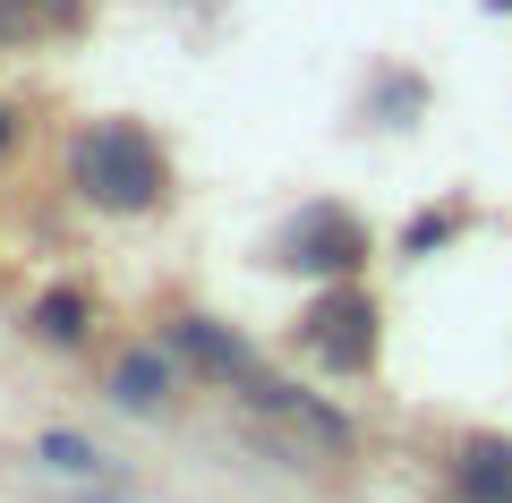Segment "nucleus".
I'll use <instances>...</instances> for the list:
<instances>
[{"mask_svg":"<svg viewBox=\"0 0 512 503\" xmlns=\"http://www.w3.org/2000/svg\"><path fill=\"white\" fill-rule=\"evenodd\" d=\"M35 452H43V461L60 469V478H103V469H111V452H94L86 435H43Z\"/></svg>","mask_w":512,"mask_h":503,"instance_id":"nucleus-8","label":"nucleus"},{"mask_svg":"<svg viewBox=\"0 0 512 503\" xmlns=\"http://www.w3.org/2000/svg\"><path fill=\"white\" fill-rule=\"evenodd\" d=\"M86 324H94V307L77 299V290H52V299H35V333H43V342H86Z\"/></svg>","mask_w":512,"mask_h":503,"instance_id":"nucleus-7","label":"nucleus"},{"mask_svg":"<svg viewBox=\"0 0 512 503\" xmlns=\"http://www.w3.org/2000/svg\"><path fill=\"white\" fill-rule=\"evenodd\" d=\"M9 137H18V111H9V103H0V145H9Z\"/></svg>","mask_w":512,"mask_h":503,"instance_id":"nucleus-10","label":"nucleus"},{"mask_svg":"<svg viewBox=\"0 0 512 503\" xmlns=\"http://www.w3.org/2000/svg\"><path fill=\"white\" fill-rule=\"evenodd\" d=\"M461 222H470V205H436V214H419V222L402 231V256H436L444 239L461 231Z\"/></svg>","mask_w":512,"mask_h":503,"instance_id":"nucleus-9","label":"nucleus"},{"mask_svg":"<svg viewBox=\"0 0 512 503\" xmlns=\"http://www.w3.org/2000/svg\"><path fill=\"white\" fill-rule=\"evenodd\" d=\"M111 401L120 410H171V367L154 359V350H137V359H120V376H111Z\"/></svg>","mask_w":512,"mask_h":503,"instance_id":"nucleus-6","label":"nucleus"},{"mask_svg":"<svg viewBox=\"0 0 512 503\" xmlns=\"http://www.w3.org/2000/svg\"><path fill=\"white\" fill-rule=\"evenodd\" d=\"M171 350H180L197 376H222V384H248L256 376V350L239 342V333H222L214 316H180V324H171Z\"/></svg>","mask_w":512,"mask_h":503,"instance_id":"nucleus-4","label":"nucleus"},{"mask_svg":"<svg viewBox=\"0 0 512 503\" xmlns=\"http://www.w3.org/2000/svg\"><path fill=\"white\" fill-rule=\"evenodd\" d=\"M69 180H77V197L111 205V214H154L163 188H171V162H163V145H154L146 128L103 120V128H86V137L69 145Z\"/></svg>","mask_w":512,"mask_h":503,"instance_id":"nucleus-1","label":"nucleus"},{"mask_svg":"<svg viewBox=\"0 0 512 503\" xmlns=\"http://www.w3.org/2000/svg\"><path fill=\"white\" fill-rule=\"evenodd\" d=\"M274 265H291V273H325V282L359 273V265H367V231H359V214H342V205H308V214H291V231L274 239Z\"/></svg>","mask_w":512,"mask_h":503,"instance_id":"nucleus-3","label":"nucleus"},{"mask_svg":"<svg viewBox=\"0 0 512 503\" xmlns=\"http://www.w3.org/2000/svg\"><path fill=\"white\" fill-rule=\"evenodd\" d=\"M299 350H308L316 367H333V376H367V367H376V307H367L359 290H325V299L299 316Z\"/></svg>","mask_w":512,"mask_h":503,"instance_id":"nucleus-2","label":"nucleus"},{"mask_svg":"<svg viewBox=\"0 0 512 503\" xmlns=\"http://www.w3.org/2000/svg\"><path fill=\"white\" fill-rule=\"evenodd\" d=\"M461 495L470 503H512V435H470L461 444Z\"/></svg>","mask_w":512,"mask_h":503,"instance_id":"nucleus-5","label":"nucleus"},{"mask_svg":"<svg viewBox=\"0 0 512 503\" xmlns=\"http://www.w3.org/2000/svg\"><path fill=\"white\" fill-rule=\"evenodd\" d=\"M495 9H512V0H495Z\"/></svg>","mask_w":512,"mask_h":503,"instance_id":"nucleus-11","label":"nucleus"}]
</instances>
